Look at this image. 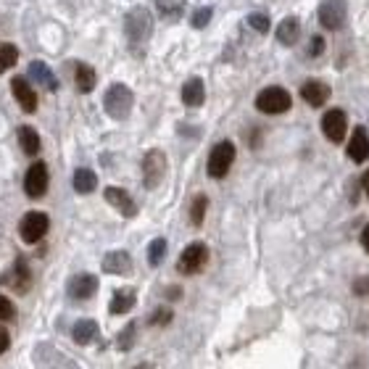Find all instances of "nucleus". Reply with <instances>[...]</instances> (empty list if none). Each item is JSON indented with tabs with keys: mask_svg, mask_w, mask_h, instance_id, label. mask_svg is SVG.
Masks as SVG:
<instances>
[{
	"mask_svg": "<svg viewBox=\"0 0 369 369\" xmlns=\"http://www.w3.org/2000/svg\"><path fill=\"white\" fill-rule=\"evenodd\" d=\"M134 106V95L127 84H111L103 95V108L111 119H127Z\"/></svg>",
	"mask_w": 369,
	"mask_h": 369,
	"instance_id": "nucleus-1",
	"label": "nucleus"
},
{
	"mask_svg": "<svg viewBox=\"0 0 369 369\" xmlns=\"http://www.w3.org/2000/svg\"><path fill=\"white\" fill-rule=\"evenodd\" d=\"M124 32H127V37H130V43H132V45L145 43L153 32L151 14H148L145 8H134V11H130L127 19H124Z\"/></svg>",
	"mask_w": 369,
	"mask_h": 369,
	"instance_id": "nucleus-2",
	"label": "nucleus"
},
{
	"mask_svg": "<svg viewBox=\"0 0 369 369\" xmlns=\"http://www.w3.org/2000/svg\"><path fill=\"white\" fill-rule=\"evenodd\" d=\"M293 106V98L285 87H267L256 95V108L264 114H285Z\"/></svg>",
	"mask_w": 369,
	"mask_h": 369,
	"instance_id": "nucleus-3",
	"label": "nucleus"
},
{
	"mask_svg": "<svg viewBox=\"0 0 369 369\" xmlns=\"http://www.w3.org/2000/svg\"><path fill=\"white\" fill-rule=\"evenodd\" d=\"M233 161H235V145L230 143V140H222L214 145V151L209 153V177H214V180H222V177H227V171L233 167Z\"/></svg>",
	"mask_w": 369,
	"mask_h": 369,
	"instance_id": "nucleus-4",
	"label": "nucleus"
},
{
	"mask_svg": "<svg viewBox=\"0 0 369 369\" xmlns=\"http://www.w3.org/2000/svg\"><path fill=\"white\" fill-rule=\"evenodd\" d=\"M34 369H82L77 361H71L67 353L56 351L53 346H37L34 351Z\"/></svg>",
	"mask_w": 369,
	"mask_h": 369,
	"instance_id": "nucleus-5",
	"label": "nucleus"
},
{
	"mask_svg": "<svg viewBox=\"0 0 369 369\" xmlns=\"http://www.w3.org/2000/svg\"><path fill=\"white\" fill-rule=\"evenodd\" d=\"M164 174H167V156L153 148V151H148L145 158H143V184H145L148 190H153V187L161 184Z\"/></svg>",
	"mask_w": 369,
	"mask_h": 369,
	"instance_id": "nucleus-6",
	"label": "nucleus"
},
{
	"mask_svg": "<svg viewBox=\"0 0 369 369\" xmlns=\"http://www.w3.org/2000/svg\"><path fill=\"white\" fill-rule=\"evenodd\" d=\"M48 227H51L48 214H43V211H29V214H24L21 224H19V235H21L24 243H37L40 237L48 233Z\"/></svg>",
	"mask_w": 369,
	"mask_h": 369,
	"instance_id": "nucleus-7",
	"label": "nucleus"
},
{
	"mask_svg": "<svg viewBox=\"0 0 369 369\" xmlns=\"http://www.w3.org/2000/svg\"><path fill=\"white\" fill-rule=\"evenodd\" d=\"M206 264H209V248H206L203 243H190L182 251V256H180L177 269H180L182 274H198Z\"/></svg>",
	"mask_w": 369,
	"mask_h": 369,
	"instance_id": "nucleus-8",
	"label": "nucleus"
},
{
	"mask_svg": "<svg viewBox=\"0 0 369 369\" xmlns=\"http://www.w3.org/2000/svg\"><path fill=\"white\" fill-rule=\"evenodd\" d=\"M346 16H348L346 0H322L319 3V21H322V27L340 29L346 24Z\"/></svg>",
	"mask_w": 369,
	"mask_h": 369,
	"instance_id": "nucleus-9",
	"label": "nucleus"
},
{
	"mask_svg": "<svg viewBox=\"0 0 369 369\" xmlns=\"http://www.w3.org/2000/svg\"><path fill=\"white\" fill-rule=\"evenodd\" d=\"M346 130H348V119H346V111H343V108H330V111L322 117V132L327 134L330 143H343Z\"/></svg>",
	"mask_w": 369,
	"mask_h": 369,
	"instance_id": "nucleus-10",
	"label": "nucleus"
},
{
	"mask_svg": "<svg viewBox=\"0 0 369 369\" xmlns=\"http://www.w3.org/2000/svg\"><path fill=\"white\" fill-rule=\"evenodd\" d=\"M48 167L43 164V161H34L29 171H27V177H24V190H27V195L29 198H43L45 195V190H48Z\"/></svg>",
	"mask_w": 369,
	"mask_h": 369,
	"instance_id": "nucleus-11",
	"label": "nucleus"
},
{
	"mask_svg": "<svg viewBox=\"0 0 369 369\" xmlns=\"http://www.w3.org/2000/svg\"><path fill=\"white\" fill-rule=\"evenodd\" d=\"M67 290L74 301H84L98 290V277L95 274H77V277L69 280Z\"/></svg>",
	"mask_w": 369,
	"mask_h": 369,
	"instance_id": "nucleus-12",
	"label": "nucleus"
},
{
	"mask_svg": "<svg viewBox=\"0 0 369 369\" xmlns=\"http://www.w3.org/2000/svg\"><path fill=\"white\" fill-rule=\"evenodd\" d=\"M103 198L111 203L119 214H124V217H134V214H137V206H134V201L130 198V193L121 190V187H106V190H103Z\"/></svg>",
	"mask_w": 369,
	"mask_h": 369,
	"instance_id": "nucleus-13",
	"label": "nucleus"
},
{
	"mask_svg": "<svg viewBox=\"0 0 369 369\" xmlns=\"http://www.w3.org/2000/svg\"><path fill=\"white\" fill-rule=\"evenodd\" d=\"M348 158L353 164H364L369 158V134L364 127H356L348 140Z\"/></svg>",
	"mask_w": 369,
	"mask_h": 369,
	"instance_id": "nucleus-14",
	"label": "nucleus"
},
{
	"mask_svg": "<svg viewBox=\"0 0 369 369\" xmlns=\"http://www.w3.org/2000/svg\"><path fill=\"white\" fill-rule=\"evenodd\" d=\"M11 90H14V98L19 101V106H21L27 114H32L34 108H37V93L29 87V82H27L24 77H14V80H11Z\"/></svg>",
	"mask_w": 369,
	"mask_h": 369,
	"instance_id": "nucleus-15",
	"label": "nucleus"
},
{
	"mask_svg": "<svg viewBox=\"0 0 369 369\" xmlns=\"http://www.w3.org/2000/svg\"><path fill=\"white\" fill-rule=\"evenodd\" d=\"M103 272L108 274H132V259L127 251H111L103 256Z\"/></svg>",
	"mask_w": 369,
	"mask_h": 369,
	"instance_id": "nucleus-16",
	"label": "nucleus"
},
{
	"mask_svg": "<svg viewBox=\"0 0 369 369\" xmlns=\"http://www.w3.org/2000/svg\"><path fill=\"white\" fill-rule=\"evenodd\" d=\"M301 95L309 106L319 108V106H324L327 98H330V87H327L324 82H319V80H309V82L301 87Z\"/></svg>",
	"mask_w": 369,
	"mask_h": 369,
	"instance_id": "nucleus-17",
	"label": "nucleus"
},
{
	"mask_svg": "<svg viewBox=\"0 0 369 369\" xmlns=\"http://www.w3.org/2000/svg\"><path fill=\"white\" fill-rule=\"evenodd\" d=\"M203 101H206L203 80H201V77L187 80V82H184V87H182V103H184V106H190V108H198Z\"/></svg>",
	"mask_w": 369,
	"mask_h": 369,
	"instance_id": "nucleus-18",
	"label": "nucleus"
},
{
	"mask_svg": "<svg viewBox=\"0 0 369 369\" xmlns=\"http://www.w3.org/2000/svg\"><path fill=\"white\" fill-rule=\"evenodd\" d=\"M298 37H301V21L296 16L283 19L280 27H277V40H280L283 45H296Z\"/></svg>",
	"mask_w": 369,
	"mask_h": 369,
	"instance_id": "nucleus-19",
	"label": "nucleus"
},
{
	"mask_svg": "<svg viewBox=\"0 0 369 369\" xmlns=\"http://www.w3.org/2000/svg\"><path fill=\"white\" fill-rule=\"evenodd\" d=\"M8 285L14 287L16 293H27V290H29V285H32V274H29L27 261H21V259H19L16 267H14V274L8 277Z\"/></svg>",
	"mask_w": 369,
	"mask_h": 369,
	"instance_id": "nucleus-20",
	"label": "nucleus"
},
{
	"mask_svg": "<svg viewBox=\"0 0 369 369\" xmlns=\"http://www.w3.org/2000/svg\"><path fill=\"white\" fill-rule=\"evenodd\" d=\"M29 74H32L34 82H40V87H48V90H56V87H58L53 71L48 69V64H43V61H32V64H29Z\"/></svg>",
	"mask_w": 369,
	"mask_h": 369,
	"instance_id": "nucleus-21",
	"label": "nucleus"
},
{
	"mask_svg": "<svg viewBox=\"0 0 369 369\" xmlns=\"http://www.w3.org/2000/svg\"><path fill=\"white\" fill-rule=\"evenodd\" d=\"M95 335H98V324H95L93 319H82V322H77V324H74V330H71L74 343H80V346H87V343H90Z\"/></svg>",
	"mask_w": 369,
	"mask_h": 369,
	"instance_id": "nucleus-22",
	"label": "nucleus"
},
{
	"mask_svg": "<svg viewBox=\"0 0 369 369\" xmlns=\"http://www.w3.org/2000/svg\"><path fill=\"white\" fill-rule=\"evenodd\" d=\"M19 145L27 156H37L40 153V134L32 127H19Z\"/></svg>",
	"mask_w": 369,
	"mask_h": 369,
	"instance_id": "nucleus-23",
	"label": "nucleus"
},
{
	"mask_svg": "<svg viewBox=\"0 0 369 369\" xmlns=\"http://www.w3.org/2000/svg\"><path fill=\"white\" fill-rule=\"evenodd\" d=\"M74 82L80 87V93H93V90H95V82H98L95 69L87 67V64H80V67H77V74H74Z\"/></svg>",
	"mask_w": 369,
	"mask_h": 369,
	"instance_id": "nucleus-24",
	"label": "nucleus"
},
{
	"mask_svg": "<svg viewBox=\"0 0 369 369\" xmlns=\"http://www.w3.org/2000/svg\"><path fill=\"white\" fill-rule=\"evenodd\" d=\"M95 187H98V177H95L90 169H77V171H74V190H77V193L87 195V193H93Z\"/></svg>",
	"mask_w": 369,
	"mask_h": 369,
	"instance_id": "nucleus-25",
	"label": "nucleus"
},
{
	"mask_svg": "<svg viewBox=\"0 0 369 369\" xmlns=\"http://www.w3.org/2000/svg\"><path fill=\"white\" fill-rule=\"evenodd\" d=\"M134 306V293L132 290H117L111 298V314H127Z\"/></svg>",
	"mask_w": 369,
	"mask_h": 369,
	"instance_id": "nucleus-26",
	"label": "nucleus"
},
{
	"mask_svg": "<svg viewBox=\"0 0 369 369\" xmlns=\"http://www.w3.org/2000/svg\"><path fill=\"white\" fill-rule=\"evenodd\" d=\"M16 61H19L16 45H11V43L0 45V74H3V71H8V69L16 64Z\"/></svg>",
	"mask_w": 369,
	"mask_h": 369,
	"instance_id": "nucleus-27",
	"label": "nucleus"
},
{
	"mask_svg": "<svg viewBox=\"0 0 369 369\" xmlns=\"http://www.w3.org/2000/svg\"><path fill=\"white\" fill-rule=\"evenodd\" d=\"M206 209H209V198H206V195H195V201H193V206H190V222H193L195 227H201L203 224Z\"/></svg>",
	"mask_w": 369,
	"mask_h": 369,
	"instance_id": "nucleus-28",
	"label": "nucleus"
},
{
	"mask_svg": "<svg viewBox=\"0 0 369 369\" xmlns=\"http://www.w3.org/2000/svg\"><path fill=\"white\" fill-rule=\"evenodd\" d=\"M164 256H167V240H164V237H156L151 243V248H148V261H151V267H158V264L164 261Z\"/></svg>",
	"mask_w": 369,
	"mask_h": 369,
	"instance_id": "nucleus-29",
	"label": "nucleus"
},
{
	"mask_svg": "<svg viewBox=\"0 0 369 369\" xmlns=\"http://www.w3.org/2000/svg\"><path fill=\"white\" fill-rule=\"evenodd\" d=\"M134 333H137V324H127V327H124V333H121V335H119V348H121V351H130V348H132V343H134Z\"/></svg>",
	"mask_w": 369,
	"mask_h": 369,
	"instance_id": "nucleus-30",
	"label": "nucleus"
},
{
	"mask_svg": "<svg viewBox=\"0 0 369 369\" xmlns=\"http://www.w3.org/2000/svg\"><path fill=\"white\" fill-rule=\"evenodd\" d=\"M248 24H251L253 29H256V32H269V19H267V14H251V16H248Z\"/></svg>",
	"mask_w": 369,
	"mask_h": 369,
	"instance_id": "nucleus-31",
	"label": "nucleus"
},
{
	"mask_svg": "<svg viewBox=\"0 0 369 369\" xmlns=\"http://www.w3.org/2000/svg\"><path fill=\"white\" fill-rule=\"evenodd\" d=\"M16 317V309H14V303L8 301L5 296H0V322H8V319Z\"/></svg>",
	"mask_w": 369,
	"mask_h": 369,
	"instance_id": "nucleus-32",
	"label": "nucleus"
},
{
	"mask_svg": "<svg viewBox=\"0 0 369 369\" xmlns=\"http://www.w3.org/2000/svg\"><path fill=\"white\" fill-rule=\"evenodd\" d=\"M209 19H211V8L206 5V8H201V11H195V16H193V27H195V29H203V27L209 24Z\"/></svg>",
	"mask_w": 369,
	"mask_h": 369,
	"instance_id": "nucleus-33",
	"label": "nucleus"
},
{
	"mask_svg": "<svg viewBox=\"0 0 369 369\" xmlns=\"http://www.w3.org/2000/svg\"><path fill=\"white\" fill-rule=\"evenodd\" d=\"M322 51H324V40H322L319 34H314V37H311V45H309V56H311V58H317Z\"/></svg>",
	"mask_w": 369,
	"mask_h": 369,
	"instance_id": "nucleus-34",
	"label": "nucleus"
},
{
	"mask_svg": "<svg viewBox=\"0 0 369 369\" xmlns=\"http://www.w3.org/2000/svg\"><path fill=\"white\" fill-rule=\"evenodd\" d=\"M151 322H153V324H167V322H171V311H169L167 306H164V309H158V311L153 314Z\"/></svg>",
	"mask_w": 369,
	"mask_h": 369,
	"instance_id": "nucleus-35",
	"label": "nucleus"
},
{
	"mask_svg": "<svg viewBox=\"0 0 369 369\" xmlns=\"http://www.w3.org/2000/svg\"><path fill=\"white\" fill-rule=\"evenodd\" d=\"M353 293H356V296H369V277H359V280L353 283Z\"/></svg>",
	"mask_w": 369,
	"mask_h": 369,
	"instance_id": "nucleus-36",
	"label": "nucleus"
},
{
	"mask_svg": "<svg viewBox=\"0 0 369 369\" xmlns=\"http://www.w3.org/2000/svg\"><path fill=\"white\" fill-rule=\"evenodd\" d=\"M8 346H11V335H8L5 327H0V353L8 351Z\"/></svg>",
	"mask_w": 369,
	"mask_h": 369,
	"instance_id": "nucleus-37",
	"label": "nucleus"
},
{
	"mask_svg": "<svg viewBox=\"0 0 369 369\" xmlns=\"http://www.w3.org/2000/svg\"><path fill=\"white\" fill-rule=\"evenodd\" d=\"M361 187H364V193H367V198H369V169L364 171V177H361Z\"/></svg>",
	"mask_w": 369,
	"mask_h": 369,
	"instance_id": "nucleus-38",
	"label": "nucleus"
},
{
	"mask_svg": "<svg viewBox=\"0 0 369 369\" xmlns=\"http://www.w3.org/2000/svg\"><path fill=\"white\" fill-rule=\"evenodd\" d=\"M361 243H364V248H367V253H369V224L364 227V233H361Z\"/></svg>",
	"mask_w": 369,
	"mask_h": 369,
	"instance_id": "nucleus-39",
	"label": "nucleus"
},
{
	"mask_svg": "<svg viewBox=\"0 0 369 369\" xmlns=\"http://www.w3.org/2000/svg\"><path fill=\"white\" fill-rule=\"evenodd\" d=\"M137 369H148V367H137Z\"/></svg>",
	"mask_w": 369,
	"mask_h": 369,
	"instance_id": "nucleus-40",
	"label": "nucleus"
}]
</instances>
